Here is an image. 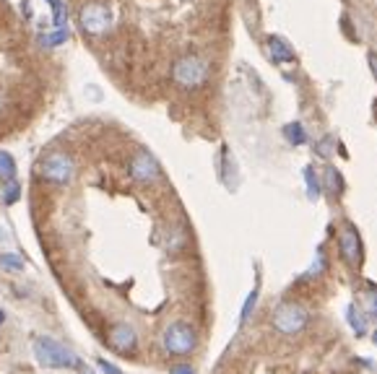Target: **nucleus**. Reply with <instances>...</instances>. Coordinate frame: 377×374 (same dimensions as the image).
<instances>
[{
    "instance_id": "nucleus-2",
    "label": "nucleus",
    "mask_w": 377,
    "mask_h": 374,
    "mask_svg": "<svg viewBox=\"0 0 377 374\" xmlns=\"http://www.w3.org/2000/svg\"><path fill=\"white\" fill-rule=\"evenodd\" d=\"M172 79L182 89H198L209 81V63L198 55H185L175 63L172 68Z\"/></svg>"
},
{
    "instance_id": "nucleus-13",
    "label": "nucleus",
    "mask_w": 377,
    "mask_h": 374,
    "mask_svg": "<svg viewBox=\"0 0 377 374\" xmlns=\"http://www.w3.org/2000/svg\"><path fill=\"white\" fill-rule=\"evenodd\" d=\"M284 136H287L289 143H294V146H299V143H305V140H307V136H305V128H302L299 122H291V125H287V128H284Z\"/></svg>"
},
{
    "instance_id": "nucleus-6",
    "label": "nucleus",
    "mask_w": 377,
    "mask_h": 374,
    "mask_svg": "<svg viewBox=\"0 0 377 374\" xmlns=\"http://www.w3.org/2000/svg\"><path fill=\"white\" fill-rule=\"evenodd\" d=\"M112 24V13H109L107 6L102 3H89L81 8V26L86 34H102V31L109 29Z\"/></svg>"
},
{
    "instance_id": "nucleus-22",
    "label": "nucleus",
    "mask_w": 377,
    "mask_h": 374,
    "mask_svg": "<svg viewBox=\"0 0 377 374\" xmlns=\"http://www.w3.org/2000/svg\"><path fill=\"white\" fill-rule=\"evenodd\" d=\"M3 320H6V315H3V309H0V325H3Z\"/></svg>"
},
{
    "instance_id": "nucleus-5",
    "label": "nucleus",
    "mask_w": 377,
    "mask_h": 374,
    "mask_svg": "<svg viewBox=\"0 0 377 374\" xmlns=\"http://www.w3.org/2000/svg\"><path fill=\"white\" fill-rule=\"evenodd\" d=\"M338 252L348 268L362 266V236H359L357 227L348 224V221H344L341 231H338Z\"/></svg>"
},
{
    "instance_id": "nucleus-10",
    "label": "nucleus",
    "mask_w": 377,
    "mask_h": 374,
    "mask_svg": "<svg viewBox=\"0 0 377 374\" xmlns=\"http://www.w3.org/2000/svg\"><path fill=\"white\" fill-rule=\"evenodd\" d=\"M346 320H348V325L354 327V333H357V335H362L364 330H367V317L359 312L357 304L346 307Z\"/></svg>"
},
{
    "instance_id": "nucleus-23",
    "label": "nucleus",
    "mask_w": 377,
    "mask_h": 374,
    "mask_svg": "<svg viewBox=\"0 0 377 374\" xmlns=\"http://www.w3.org/2000/svg\"><path fill=\"white\" fill-rule=\"evenodd\" d=\"M372 338H375V343H377V330H375V335H372Z\"/></svg>"
},
{
    "instance_id": "nucleus-7",
    "label": "nucleus",
    "mask_w": 377,
    "mask_h": 374,
    "mask_svg": "<svg viewBox=\"0 0 377 374\" xmlns=\"http://www.w3.org/2000/svg\"><path fill=\"white\" fill-rule=\"evenodd\" d=\"M161 174L159 161L151 156L149 151H138L136 156L130 158V177L141 182V185H149V182H157Z\"/></svg>"
},
{
    "instance_id": "nucleus-18",
    "label": "nucleus",
    "mask_w": 377,
    "mask_h": 374,
    "mask_svg": "<svg viewBox=\"0 0 377 374\" xmlns=\"http://www.w3.org/2000/svg\"><path fill=\"white\" fill-rule=\"evenodd\" d=\"M305 177H307L310 195H318V179H315V172H312V169H305Z\"/></svg>"
},
{
    "instance_id": "nucleus-8",
    "label": "nucleus",
    "mask_w": 377,
    "mask_h": 374,
    "mask_svg": "<svg viewBox=\"0 0 377 374\" xmlns=\"http://www.w3.org/2000/svg\"><path fill=\"white\" fill-rule=\"evenodd\" d=\"M73 174V161L65 154H50V156L42 161V177L50 179V182H58V185H65Z\"/></svg>"
},
{
    "instance_id": "nucleus-19",
    "label": "nucleus",
    "mask_w": 377,
    "mask_h": 374,
    "mask_svg": "<svg viewBox=\"0 0 377 374\" xmlns=\"http://www.w3.org/2000/svg\"><path fill=\"white\" fill-rule=\"evenodd\" d=\"M172 374H195V369L190 364H177V366H172Z\"/></svg>"
},
{
    "instance_id": "nucleus-3",
    "label": "nucleus",
    "mask_w": 377,
    "mask_h": 374,
    "mask_svg": "<svg viewBox=\"0 0 377 374\" xmlns=\"http://www.w3.org/2000/svg\"><path fill=\"white\" fill-rule=\"evenodd\" d=\"M307 323H310L307 309L294 304V302H287V304L276 307V312H273V327L284 335L302 333V330L307 327Z\"/></svg>"
},
{
    "instance_id": "nucleus-12",
    "label": "nucleus",
    "mask_w": 377,
    "mask_h": 374,
    "mask_svg": "<svg viewBox=\"0 0 377 374\" xmlns=\"http://www.w3.org/2000/svg\"><path fill=\"white\" fill-rule=\"evenodd\" d=\"M271 55H273V60H294V52H291V47H287V42L284 40H271Z\"/></svg>"
},
{
    "instance_id": "nucleus-20",
    "label": "nucleus",
    "mask_w": 377,
    "mask_h": 374,
    "mask_svg": "<svg viewBox=\"0 0 377 374\" xmlns=\"http://www.w3.org/2000/svg\"><path fill=\"white\" fill-rule=\"evenodd\" d=\"M99 366L104 369V374H122V372L118 369V366H112L109 361H104V359H99Z\"/></svg>"
},
{
    "instance_id": "nucleus-15",
    "label": "nucleus",
    "mask_w": 377,
    "mask_h": 374,
    "mask_svg": "<svg viewBox=\"0 0 377 374\" xmlns=\"http://www.w3.org/2000/svg\"><path fill=\"white\" fill-rule=\"evenodd\" d=\"M0 268L10 270V273H19V270H24V260L19 255H0Z\"/></svg>"
},
{
    "instance_id": "nucleus-4",
    "label": "nucleus",
    "mask_w": 377,
    "mask_h": 374,
    "mask_svg": "<svg viewBox=\"0 0 377 374\" xmlns=\"http://www.w3.org/2000/svg\"><path fill=\"white\" fill-rule=\"evenodd\" d=\"M164 348L175 356H185L195 351V333L188 323H172L164 330Z\"/></svg>"
},
{
    "instance_id": "nucleus-9",
    "label": "nucleus",
    "mask_w": 377,
    "mask_h": 374,
    "mask_svg": "<svg viewBox=\"0 0 377 374\" xmlns=\"http://www.w3.org/2000/svg\"><path fill=\"white\" fill-rule=\"evenodd\" d=\"M136 330L130 325H125V323H120V325H115L112 330H109V343H112V348L115 351H130V348H136Z\"/></svg>"
},
{
    "instance_id": "nucleus-1",
    "label": "nucleus",
    "mask_w": 377,
    "mask_h": 374,
    "mask_svg": "<svg viewBox=\"0 0 377 374\" xmlns=\"http://www.w3.org/2000/svg\"><path fill=\"white\" fill-rule=\"evenodd\" d=\"M34 354H37L42 364L50 366V369H79V366H83V361L70 351L68 345H63L50 335L34 338Z\"/></svg>"
},
{
    "instance_id": "nucleus-11",
    "label": "nucleus",
    "mask_w": 377,
    "mask_h": 374,
    "mask_svg": "<svg viewBox=\"0 0 377 374\" xmlns=\"http://www.w3.org/2000/svg\"><path fill=\"white\" fill-rule=\"evenodd\" d=\"M0 179H3V185L16 179V161L6 151H0Z\"/></svg>"
},
{
    "instance_id": "nucleus-14",
    "label": "nucleus",
    "mask_w": 377,
    "mask_h": 374,
    "mask_svg": "<svg viewBox=\"0 0 377 374\" xmlns=\"http://www.w3.org/2000/svg\"><path fill=\"white\" fill-rule=\"evenodd\" d=\"M19 195H21V187H19L16 179L3 185V203H6V206H13V203L19 200Z\"/></svg>"
},
{
    "instance_id": "nucleus-16",
    "label": "nucleus",
    "mask_w": 377,
    "mask_h": 374,
    "mask_svg": "<svg viewBox=\"0 0 377 374\" xmlns=\"http://www.w3.org/2000/svg\"><path fill=\"white\" fill-rule=\"evenodd\" d=\"M255 302H258V288H252V291L248 294V299H245V307H242V312H239V323H242V325H245V323H248V317L252 315Z\"/></svg>"
},
{
    "instance_id": "nucleus-21",
    "label": "nucleus",
    "mask_w": 377,
    "mask_h": 374,
    "mask_svg": "<svg viewBox=\"0 0 377 374\" xmlns=\"http://www.w3.org/2000/svg\"><path fill=\"white\" fill-rule=\"evenodd\" d=\"M81 374H94V372H91L89 366H81Z\"/></svg>"
},
{
    "instance_id": "nucleus-17",
    "label": "nucleus",
    "mask_w": 377,
    "mask_h": 374,
    "mask_svg": "<svg viewBox=\"0 0 377 374\" xmlns=\"http://www.w3.org/2000/svg\"><path fill=\"white\" fill-rule=\"evenodd\" d=\"M364 309H367L369 317H377V288H367V294H364Z\"/></svg>"
}]
</instances>
